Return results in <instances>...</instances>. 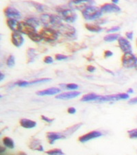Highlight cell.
Segmentation results:
<instances>
[{
	"mask_svg": "<svg viewBox=\"0 0 137 155\" xmlns=\"http://www.w3.org/2000/svg\"><path fill=\"white\" fill-rule=\"evenodd\" d=\"M15 85H18L20 87H26L27 86L30 85V82L27 81H19L18 82H17Z\"/></svg>",
	"mask_w": 137,
	"mask_h": 155,
	"instance_id": "74e56055",
	"label": "cell"
},
{
	"mask_svg": "<svg viewBox=\"0 0 137 155\" xmlns=\"http://www.w3.org/2000/svg\"><path fill=\"white\" fill-rule=\"evenodd\" d=\"M47 137L48 139L49 143L50 144H53L55 141L59 140L61 139H64L65 137L63 135V133H60V132H49L47 134Z\"/></svg>",
	"mask_w": 137,
	"mask_h": 155,
	"instance_id": "5bb4252c",
	"label": "cell"
},
{
	"mask_svg": "<svg viewBox=\"0 0 137 155\" xmlns=\"http://www.w3.org/2000/svg\"><path fill=\"white\" fill-rule=\"evenodd\" d=\"M5 152V148H4V147H1V154H2V152Z\"/></svg>",
	"mask_w": 137,
	"mask_h": 155,
	"instance_id": "f907efd6",
	"label": "cell"
},
{
	"mask_svg": "<svg viewBox=\"0 0 137 155\" xmlns=\"http://www.w3.org/2000/svg\"><path fill=\"white\" fill-rule=\"evenodd\" d=\"M61 92V90L56 87H51V88L44 90V91H39L36 92L37 95L45 96V95H54V94H58Z\"/></svg>",
	"mask_w": 137,
	"mask_h": 155,
	"instance_id": "2e32d148",
	"label": "cell"
},
{
	"mask_svg": "<svg viewBox=\"0 0 137 155\" xmlns=\"http://www.w3.org/2000/svg\"><path fill=\"white\" fill-rule=\"evenodd\" d=\"M119 38V35L118 34H110L104 37V41L107 42H112L115 41Z\"/></svg>",
	"mask_w": 137,
	"mask_h": 155,
	"instance_id": "f1b7e54d",
	"label": "cell"
},
{
	"mask_svg": "<svg viewBox=\"0 0 137 155\" xmlns=\"http://www.w3.org/2000/svg\"><path fill=\"white\" fill-rule=\"evenodd\" d=\"M57 31L61 35L68 39H73L76 36V30L71 25L67 24H62L58 28Z\"/></svg>",
	"mask_w": 137,
	"mask_h": 155,
	"instance_id": "3957f363",
	"label": "cell"
},
{
	"mask_svg": "<svg viewBox=\"0 0 137 155\" xmlns=\"http://www.w3.org/2000/svg\"><path fill=\"white\" fill-rule=\"evenodd\" d=\"M20 125H21V127H24V128L30 129L35 127L36 126V123L30 119H21L20 120Z\"/></svg>",
	"mask_w": 137,
	"mask_h": 155,
	"instance_id": "d6986e66",
	"label": "cell"
},
{
	"mask_svg": "<svg viewBox=\"0 0 137 155\" xmlns=\"http://www.w3.org/2000/svg\"><path fill=\"white\" fill-rule=\"evenodd\" d=\"M118 43L120 49L123 51L124 53L125 52H129L132 51V48L129 41L128 39L124 38V37H120L118 39Z\"/></svg>",
	"mask_w": 137,
	"mask_h": 155,
	"instance_id": "8fae6325",
	"label": "cell"
},
{
	"mask_svg": "<svg viewBox=\"0 0 137 155\" xmlns=\"http://www.w3.org/2000/svg\"><path fill=\"white\" fill-rule=\"evenodd\" d=\"M128 134L129 138L131 139H137V128L133 129L132 130L128 131Z\"/></svg>",
	"mask_w": 137,
	"mask_h": 155,
	"instance_id": "e575fe53",
	"label": "cell"
},
{
	"mask_svg": "<svg viewBox=\"0 0 137 155\" xmlns=\"http://www.w3.org/2000/svg\"><path fill=\"white\" fill-rule=\"evenodd\" d=\"M136 46H137V39H136Z\"/></svg>",
	"mask_w": 137,
	"mask_h": 155,
	"instance_id": "f5cc1de1",
	"label": "cell"
},
{
	"mask_svg": "<svg viewBox=\"0 0 137 155\" xmlns=\"http://www.w3.org/2000/svg\"><path fill=\"white\" fill-rule=\"evenodd\" d=\"M55 58L58 61H62V60H65L68 59V57L62 54H57L55 55Z\"/></svg>",
	"mask_w": 137,
	"mask_h": 155,
	"instance_id": "d590c367",
	"label": "cell"
},
{
	"mask_svg": "<svg viewBox=\"0 0 137 155\" xmlns=\"http://www.w3.org/2000/svg\"><path fill=\"white\" fill-rule=\"evenodd\" d=\"M80 94L79 92H64V93L59 94L58 95L56 96V99H71L76 98V97H78Z\"/></svg>",
	"mask_w": 137,
	"mask_h": 155,
	"instance_id": "9a60e30c",
	"label": "cell"
},
{
	"mask_svg": "<svg viewBox=\"0 0 137 155\" xmlns=\"http://www.w3.org/2000/svg\"><path fill=\"white\" fill-rule=\"evenodd\" d=\"M43 39L47 42H53L57 40L58 37V32L54 28L44 27L40 31Z\"/></svg>",
	"mask_w": 137,
	"mask_h": 155,
	"instance_id": "277c9868",
	"label": "cell"
},
{
	"mask_svg": "<svg viewBox=\"0 0 137 155\" xmlns=\"http://www.w3.org/2000/svg\"><path fill=\"white\" fill-rule=\"evenodd\" d=\"M94 4V0H71L69 5L73 10H78L82 12L88 7L93 6Z\"/></svg>",
	"mask_w": 137,
	"mask_h": 155,
	"instance_id": "5b68a950",
	"label": "cell"
},
{
	"mask_svg": "<svg viewBox=\"0 0 137 155\" xmlns=\"http://www.w3.org/2000/svg\"><path fill=\"white\" fill-rule=\"evenodd\" d=\"M43 61L45 64H52L53 63L54 60H53V58H52L50 56H47L45 57V58L43 59Z\"/></svg>",
	"mask_w": 137,
	"mask_h": 155,
	"instance_id": "8d00e7d4",
	"label": "cell"
},
{
	"mask_svg": "<svg viewBox=\"0 0 137 155\" xmlns=\"http://www.w3.org/2000/svg\"><path fill=\"white\" fill-rule=\"evenodd\" d=\"M30 4H31L39 12H44L45 9V7L44 5L37 3V2H30Z\"/></svg>",
	"mask_w": 137,
	"mask_h": 155,
	"instance_id": "f546056e",
	"label": "cell"
},
{
	"mask_svg": "<svg viewBox=\"0 0 137 155\" xmlns=\"http://www.w3.org/2000/svg\"><path fill=\"white\" fill-rule=\"evenodd\" d=\"M11 41L12 44H13L14 46L17 47V48L21 47L24 43V39L23 36H22L21 33H20L19 32L17 31H14L12 33Z\"/></svg>",
	"mask_w": 137,
	"mask_h": 155,
	"instance_id": "30bf717a",
	"label": "cell"
},
{
	"mask_svg": "<svg viewBox=\"0 0 137 155\" xmlns=\"http://www.w3.org/2000/svg\"><path fill=\"white\" fill-rule=\"evenodd\" d=\"M41 119L43 120V121L47 122V123H51V122H53V121L54 119H49L48 117H46L44 115H42L41 116Z\"/></svg>",
	"mask_w": 137,
	"mask_h": 155,
	"instance_id": "b9f144b4",
	"label": "cell"
},
{
	"mask_svg": "<svg viewBox=\"0 0 137 155\" xmlns=\"http://www.w3.org/2000/svg\"><path fill=\"white\" fill-rule=\"evenodd\" d=\"M128 94H132V93H133L134 92V91H133V89L132 88H129L128 90Z\"/></svg>",
	"mask_w": 137,
	"mask_h": 155,
	"instance_id": "7dc6e473",
	"label": "cell"
},
{
	"mask_svg": "<svg viewBox=\"0 0 137 155\" xmlns=\"http://www.w3.org/2000/svg\"><path fill=\"white\" fill-rule=\"evenodd\" d=\"M121 100L119 94H113V95H108V96H101L99 99L97 101L99 102H108V101H114Z\"/></svg>",
	"mask_w": 137,
	"mask_h": 155,
	"instance_id": "ffe728a7",
	"label": "cell"
},
{
	"mask_svg": "<svg viewBox=\"0 0 137 155\" xmlns=\"http://www.w3.org/2000/svg\"><path fill=\"white\" fill-rule=\"evenodd\" d=\"M47 154L51 155H63V152L61 149H53L46 152Z\"/></svg>",
	"mask_w": 137,
	"mask_h": 155,
	"instance_id": "4dcf8cb0",
	"label": "cell"
},
{
	"mask_svg": "<svg viewBox=\"0 0 137 155\" xmlns=\"http://www.w3.org/2000/svg\"><path fill=\"white\" fill-rule=\"evenodd\" d=\"M29 147H30V149L33 150H38L40 152H43L44 150L43 147L41 144V141L39 139H32L30 143Z\"/></svg>",
	"mask_w": 137,
	"mask_h": 155,
	"instance_id": "e0dca14e",
	"label": "cell"
},
{
	"mask_svg": "<svg viewBox=\"0 0 137 155\" xmlns=\"http://www.w3.org/2000/svg\"><path fill=\"white\" fill-rule=\"evenodd\" d=\"M61 86L63 87H65L66 89H68V90H76L78 88V85L75 84H67V85L61 84Z\"/></svg>",
	"mask_w": 137,
	"mask_h": 155,
	"instance_id": "836d02e7",
	"label": "cell"
},
{
	"mask_svg": "<svg viewBox=\"0 0 137 155\" xmlns=\"http://www.w3.org/2000/svg\"><path fill=\"white\" fill-rule=\"evenodd\" d=\"M120 30V28H119V26H114L113 27V28L108 29V31H107V32H109V33H112V32H117Z\"/></svg>",
	"mask_w": 137,
	"mask_h": 155,
	"instance_id": "f35d334b",
	"label": "cell"
},
{
	"mask_svg": "<svg viewBox=\"0 0 137 155\" xmlns=\"http://www.w3.org/2000/svg\"><path fill=\"white\" fill-rule=\"evenodd\" d=\"M82 126V123H79V124H77L76 125H74L73 126H71L67 128L65 130L63 131L62 133L63 134V135L66 137L68 136H71V134H73L75 132H76Z\"/></svg>",
	"mask_w": 137,
	"mask_h": 155,
	"instance_id": "ac0fdd59",
	"label": "cell"
},
{
	"mask_svg": "<svg viewBox=\"0 0 137 155\" xmlns=\"http://www.w3.org/2000/svg\"><path fill=\"white\" fill-rule=\"evenodd\" d=\"M129 104H137V97H134V98H132L129 101Z\"/></svg>",
	"mask_w": 137,
	"mask_h": 155,
	"instance_id": "f6af8a7d",
	"label": "cell"
},
{
	"mask_svg": "<svg viewBox=\"0 0 137 155\" xmlns=\"http://www.w3.org/2000/svg\"><path fill=\"white\" fill-rule=\"evenodd\" d=\"M58 12H60V17L61 19L67 23H73L78 17L76 12L71 9H62Z\"/></svg>",
	"mask_w": 137,
	"mask_h": 155,
	"instance_id": "52a82bcc",
	"label": "cell"
},
{
	"mask_svg": "<svg viewBox=\"0 0 137 155\" xmlns=\"http://www.w3.org/2000/svg\"><path fill=\"white\" fill-rule=\"evenodd\" d=\"M3 143L5 146L9 149H13L14 147V143L13 140L10 137H4L3 139Z\"/></svg>",
	"mask_w": 137,
	"mask_h": 155,
	"instance_id": "4316f807",
	"label": "cell"
},
{
	"mask_svg": "<svg viewBox=\"0 0 137 155\" xmlns=\"http://www.w3.org/2000/svg\"><path fill=\"white\" fill-rule=\"evenodd\" d=\"M95 69L96 68L93 66H87V68H86L87 71L91 72H93L95 71Z\"/></svg>",
	"mask_w": 137,
	"mask_h": 155,
	"instance_id": "7bdbcfd3",
	"label": "cell"
},
{
	"mask_svg": "<svg viewBox=\"0 0 137 155\" xmlns=\"http://www.w3.org/2000/svg\"><path fill=\"white\" fill-rule=\"evenodd\" d=\"M36 57V51L34 48H28L26 52V59L27 63L30 64L34 61Z\"/></svg>",
	"mask_w": 137,
	"mask_h": 155,
	"instance_id": "44dd1931",
	"label": "cell"
},
{
	"mask_svg": "<svg viewBox=\"0 0 137 155\" xmlns=\"http://www.w3.org/2000/svg\"><path fill=\"white\" fill-rule=\"evenodd\" d=\"M112 2H113V4H117V3H118L119 2V0H112Z\"/></svg>",
	"mask_w": 137,
	"mask_h": 155,
	"instance_id": "681fc988",
	"label": "cell"
},
{
	"mask_svg": "<svg viewBox=\"0 0 137 155\" xmlns=\"http://www.w3.org/2000/svg\"><path fill=\"white\" fill-rule=\"evenodd\" d=\"M134 68H135V69L137 71V57H136V66H135V67H134Z\"/></svg>",
	"mask_w": 137,
	"mask_h": 155,
	"instance_id": "816d5d0a",
	"label": "cell"
},
{
	"mask_svg": "<svg viewBox=\"0 0 137 155\" xmlns=\"http://www.w3.org/2000/svg\"><path fill=\"white\" fill-rule=\"evenodd\" d=\"M106 20L105 19H101V20H100V21H99V20H98V19H96V24H104V23H106Z\"/></svg>",
	"mask_w": 137,
	"mask_h": 155,
	"instance_id": "bcb514c9",
	"label": "cell"
},
{
	"mask_svg": "<svg viewBox=\"0 0 137 155\" xmlns=\"http://www.w3.org/2000/svg\"><path fill=\"white\" fill-rule=\"evenodd\" d=\"M85 27L88 31L93 32H99L102 31V28L101 27L96 24H85Z\"/></svg>",
	"mask_w": 137,
	"mask_h": 155,
	"instance_id": "cb8c5ba5",
	"label": "cell"
},
{
	"mask_svg": "<svg viewBox=\"0 0 137 155\" xmlns=\"http://www.w3.org/2000/svg\"><path fill=\"white\" fill-rule=\"evenodd\" d=\"M4 79V74L1 73V78H0V80H1V81H2V80H3Z\"/></svg>",
	"mask_w": 137,
	"mask_h": 155,
	"instance_id": "c3c4849f",
	"label": "cell"
},
{
	"mask_svg": "<svg viewBox=\"0 0 137 155\" xmlns=\"http://www.w3.org/2000/svg\"><path fill=\"white\" fill-rule=\"evenodd\" d=\"M101 11L102 12H118L121 11V8L115 4H105L101 6Z\"/></svg>",
	"mask_w": 137,
	"mask_h": 155,
	"instance_id": "4fadbf2b",
	"label": "cell"
},
{
	"mask_svg": "<svg viewBox=\"0 0 137 155\" xmlns=\"http://www.w3.org/2000/svg\"><path fill=\"white\" fill-rule=\"evenodd\" d=\"M122 65L126 68H132L135 67L136 64V57L132 52H125L121 58Z\"/></svg>",
	"mask_w": 137,
	"mask_h": 155,
	"instance_id": "8992f818",
	"label": "cell"
},
{
	"mask_svg": "<svg viewBox=\"0 0 137 155\" xmlns=\"http://www.w3.org/2000/svg\"><path fill=\"white\" fill-rule=\"evenodd\" d=\"M104 57H105V58H108V57L113 56V53L110 51H106L105 52H104Z\"/></svg>",
	"mask_w": 137,
	"mask_h": 155,
	"instance_id": "60d3db41",
	"label": "cell"
},
{
	"mask_svg": "<svg viewBox=\"0 0 137 155\" xmlns=\"http://www.w3.org/2000/svg\"><path fill=\"white\" fill-rule=\"evenodd\" d=\"M29 37V38L32 41H33L34 42H36V43H38V42H40L41 41L43 40V37H42L41 35L40 34V32H34L31 33L30 35H27Z\"/></svg>",
	"mask_w": 137,
	"mask_h": 155,
	"instance_id": "d4e9b609",
	"label": "cell"
},
{
	"mask_svg": "<svg viewBox=\"0 0 137 155\" xmlns=\"http://www.w3.org/2000/svg\"><path fill=\"white\" fill-rule=\"evenodd\" d=\"M100 97V95H98V94L95 93H90L82 97V98L81 99V101L88 102L91 101H98Z\"/></svg>",
	"mask_w": 137,
	"mask_h": 155,
	"instance_id": "7402d4cb",
	"label": "cell"
},
{
	"mask_svg": "<svg viewBox=\"0 0 137 155\" xmlns=\"http://www.w3.org/2000/svg\"><path fill=\"white\" fill-rule=\"evenodd\" d=\"M51 79H47V78H44V79H39L34 80V81L30 82V85L32 84H41V83H45V82H47L51 81Z\"/></svg>",
	"mask_w": 137,
	"mask_h": 155,
	"instance_id": "d6a6232c",
	"label": "cell"
},
{
	"mask_svg": "<svg viewBox=\"0 0 137 155\" xmlns=\"http://www.w3.org/2000/svg\"><path fill=\"white\" fill-rule=\"evenodd\" d=\"M36 28L29 24L26 21H19L18 26V32L21 34H25L29 35L34 32H36Z\"/></svg>",
	"mask_w": 137,
	"mask_h": 155,
	"instance_id": "ba28073f",
	"label": "cell"
},
{
	"mask_svg": "<svg viewBox=\"0 0 137 155\" xmlns=\"http://www.w3.org/2000/svg\"><path fill=\"white\" fill-rule=\"evenodd\" d=\"M26 21L29 24H30L31 26L34 27L35 28H36L40 25V23H41V20H39L36 17H29V18L26 19Z\"/></svg>",
	"mask_w": 137,
	"mask_h": 155,
	"instance_id": "484cf974",
	"label": "cell"
},
{
	"mask_svg": "<svg viewBox=\"0 0 137 155\" xmlns=\"http://www.w3.org/2000/svg\"><path fill=\"white\" fill-rule=\"evenodd\" d=\"M86 46H82V44H72L71 45H69L68 46V51L71 52H76L77 51H79V50H81L82 48H85Z\"/></svg>",
	"mask_w": 137,
	"mask_h": 155,
	"instance_id": "83f0119b",
	"label": "cell"
},
{
	"mask_svg": "<svg viewBox=\"0 0 137 155\" xmlns=\"http://www.w3.org/2000/svg\"><path fill=\"white\" fill-rule=\"evenodd\" d=\"M4 12L5 16L8 17V19H14L17 20L21 18V15L18 10L13 8V7H6V8L4 10Z\"/></svg>",
	"mask_w": 137,
	"mask_h": 155,
	"instance_id": "9c48e42d",
	"label": "cell"
},
{
	"mask_svg": "<svg viewBox=\"0 0 137 155\" xmlns=\"http://www.w3.org/2000/svg\"><path fill=\"white\" fill-rule=\"evenodd\" d=\"M126 37L128 39H129V40H132L133 39V32L132 31H130V32H127L126 33Z\"/></svg>",
	"mask_w": 137,
	"mask_h": 155,
	"instance_id": "ab89813d",
	"label": "cell"
},
{
	"mask_svg": "<svg viewBox=\"0 0 137 155\" xmlns=\"http://www.w3.org/2000/svg\"><path fill=\"white\" fill-rule=\"evenodd\" d=\"M40 20L42 24H43L45 27H48L51 28H58L62 23V19L60 16L50 14H43L40 17Z\"/></svg>",
	"mask_w": 137,
	"mask_h": 155,
	"instance_id": "6da1fadb",
	"label": "cell"
},
{
	"mask_svg": "<svg viewBox=\"0 0 137 155\" xmlns=\"http://www.w3.org/2000/svg\"><path fill=\"white\" fill-rule=\"evenodd\" d=\"M19 22L17 19H8L7 20V25L11 28L12 31H17L18 32V26Z\"/></svg>",
	"mask_w": 137,
	"mask_h": 155,
	"instance_id": "603a6c76",
	"label": "cell"
},
{
	"mask_svg": "<svg viewBox=\"0 0 137 155\" xmlns=\"http://www.w3.org/2000/svg\"><path fill=\"white\" fill-rule=\"evenodd\" d=\"M67 111H68L69 114H74V113H76V108H74V107H69Z\"/></svg>",
	"mask_w": 137,
	"mask_h": 155,
	"instance_id": "ee69618b",
	"label": "cell"
},
{
	"mask_svg": "<svg viewBox=\"0 0 137 155\" xmlns=\"http://www.w3.org/2000/svg\"><path fill=\"white\" fill-rule=\"evenodd\" d=\"M101 136H102L101 132L99 131H92L79 137V141L82 142V143H85L86 141H90V140L96 139V138H98V137H101Z\"/></svg>",
	"mask_w": 137,
	"mask_h": 155,
	"instance_id": "7c38bea8",
	"label": "cell"
},
{
	"mask_svg": "<svg viewBox=\"0 0 137 155\" xmlns=\"http://www.w3.org/2000/svg\"><path fill=\"white\" fill-rule=\"evenodd\" d=\"M84 18L86 20H96L99 19L102 15V11L98 7L91 6L82 12Z\"/></svg>",
	"mask_w": 137,
	"mask_h": 155,
	"instance_id": "7a4b0ae2",
	"label": "cell"
},
{
	"mask_svg": "<svg viewBox=\"0 0 137 155\" xmlns=\"http://www.w3.org/2000/svg\"><path fill=\"white\" fill-rule=\"evenodd\" d=\"M14 64H15V59H14V57L13 55H10L9 57L7 59V61H6V64L7 66L10 68H12V67H13L14 66Z\"/></svg>",
	"mask_w": 137,
	"mask_h": 155,
	"instance_id": "1f68e13d",
	"label": "cell"
}]
</instances>
